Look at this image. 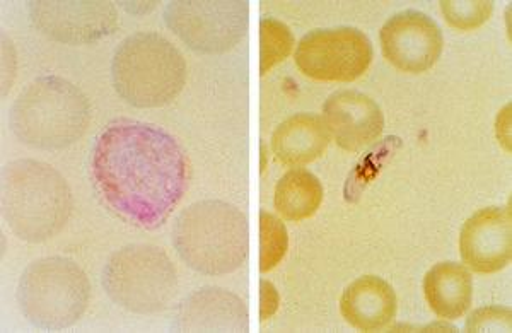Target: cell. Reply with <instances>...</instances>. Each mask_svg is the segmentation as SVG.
<instances>
[{"mask_svg": "<svg viewBox=\"0 0 512 333\" xmlns=\"http://www.w3.org/2000/svg\"><path fill=\"white\" fill-rule=\"evenodd\" d=\"M384 59L398 71L422 74L443 53V31L434 19L414 9L391 16L379 31Z\"/></svg>", "mask_w": 512, "mask_h": 333, "instance_id": "obj_11", "label": "cell"}, {"mask_svg": "<svg viewBox=\"0 0 512 333\" xmlns=\"http://www.w3.org/2000/svg\"><path fill=\"white\" fill-rule=\"evenodd\" d=\"M262 171H265V166H267V147H265V144H262Z\"/></svg>", "mask_w": 512, "mask_h": 333, "instance_id": "obj_25", "label": "cell"}, {"mask_svg": "<svg viewBox=\"0 0 512 333\" xmlns=\"http://www.w3.org/2000/svg\"><path fill=\"white\" fill-rule=\"evenodd\" d=\"M88 96L59 76H41L21 91L9 111V129L40 151H62L76 144L91 123Z\"/></svg>", "mask_w": 512, "mask_h": 333, "instance_id": "obj_3", "label": "cell"}, {"mask_svg": "<svg viewBox=\"0 0 512 333\" xmlns=\"http://www.w3.org/2000/svg\"><path fill=\"white\" fill-rule=\"evenodd\" d=\"M164 23L193 52L216 55L233 50L248 30L246 0H173Z\"/></svg>", "mask_w": 512, "mask_h": 333, "instance_id": "obj_8", "label": "cell"}, {"mask_svg": "<svg viewBox=\"0 0 512 333\" xmlns=\"http://www.w3.org/2000/svg\"><path fill=\"white\" fill-rule=\"evenodd\" d=\"M72 209L69 183L50 164L18 159L2 168V216L19 240H52L69 222Z\"/></svg>", "mask_w": 512, "mask_h": 333, "instance_id": "obj_2", "label": "cell"}, {"mask_svg": "<svg viewBox=\"0 0 512 333\" xmlns=\"http://www.w3.org/2000/svg\"><path fill=\"white\" fill-rule=\"evenodd\" d=\"M402 147V139L396 135H390L378 144H374L359 159V163L355 164L354 170L350 171L347 176L344 187L345 202H349V204L359 202L364 190L378 178L379 173L390 164L391 159L395 158L396 152L400 151Z\"/></svg>", "mask_w": 512, "mask_h": 333, "instance_id": "obj_19", "label": "cell"}, {"mask_svg": "<svg viewBox=\"0 0 512 333\" xmlns=\"http://www.w3.org/2000/svg\"><path fill=\"white\" fill-rule=\"evenodd\" d=\"M323 185L311 171L291 170L275 187V209L286 221H304L315 216L323 202Z\"/></svg>", "mask_w": 512, "mask_h": 333, "instance_id": "obj_18", "label": "cell"}, {"mask_svg": "<svg viewBox=\"0 0 512 333\" xmlns=\"http://www.w3.org/2000/svg\"><path fill=\"white\" fill-rule=\"evenodd\" d=\"M111 81L118 96L135 108H161L178 98L187 84V62L158 33H135L115 50Z\"/></svg>", "mask_w": 512, "mask_h": 333, "instance_id": "obj_5", "label": "cell"}, {"mask_svg": "<svg viewBox=\"0 0 512 333\" xmlns=\"http://www.w3.org/2000/svg\"><path fill=\"white\" fill-rule=\"evenodd\" d=\"M373 59L371 40L350 26L311 31L297 43V69L315 81H355L366 74Z\"/></svg>", "mask_w": 512, "mask_h": 333, "instance_id": "obj_9", "label": "cell"}, {"mask_svg": "<svg viewBox=\"0 0 512 333\" xmlns=\"http://www.w3.org/2000/svg\"><path fill=\"white\" fill-rule=\"evenodd\" d=\"M323 122L338 147L357 152L383 134L384 115L376 101L359 91H337L323 105Z\"/></svg>", "mask_w": 512, "mask_h": 333, "instance_id": "obj_13", "label": "cell"}, {"mask_svg": "<svg viewBox=\"0 0 512 333\" xmlns=\"http://www.w3.org/2000/svg\"><path fill=\"white\" fill-rule=\"evenodd\" d=\"M171 328L176 332H248V308L226 289L204 287L181 301Z\"/></svg>", "mask_w": 512, "mask_h": 333, "instance_id": "obj_14", "label": "cell"}, {"mask_svg": "<svg viewBox=\"0 0 512 333\" xmlns=\"http://www.w3.org/2000/svg\"><path fill=\"white\" fill-rule=\"evenodd\" d=\"M460 253L478 274L506 269L512 257L511 209L485 207L475 212L461 228Z\"/></svg>", "mask_w": 512, "mask_h": 333, "instance_id": "obj_12", "label": "cell"}, {"mask_svg": "<svg viewBox=\"0 0 512 333\" xmlns=\"http://www.w3.org/2000/svg\"><path fill=\"white\" fill-rule=\"evenodd\" d=\"M91 173L111 212L139 228L158 229L187 192L190 163L166 130L120 118L98 135Z\"/></svg>", "mask_w": 512, "mask_h": 333, "instance_id": "obj_1", "label": "cell"}, {"mask_svg": "<svg viewBox=\"0 0 512 333\" xmlns=\"http://www.w3.org/2000/svg\"><path fill=\"white\" fill-rule=\"evenodd\" d=\"M280 296L272 282H260V320L267 322L279 310Z\"/></svg>", "mask_w": 512, "mask_h": 333, "instance_id": "obj_24", "label": "cell"}, {"mask_svg": "<svg viewBox=\"0 0 512 333\" xmlns=\"http://www.w3.org/2000/svg\"><path fill=\"white\" fill-rule=\"evenodd\" d=\"M101 286L123 310L154 315L166 310L175 299L178 275L163 248L135 243L123 246L106 260Z\"/></svg>", "mask_w": 512, "mask_h": 333, "instance_id": "obj_7", "label": "cell"}, {"mask_svg": "<svg viewBox=\"0 0 512 333\" xmlns=\"http://www.w3.org/2000/svg\"><path fill=\"white\" fill-rule=\"evenodd\" d=\"M396 308L395 289L378 275L355 279L345 287L340 299V313L345 322L362 332H374L390 325L395 320Z\"/></svg>", "mask_w": 512, "mask_h": 333, "instance_id": "obj_15", "label": "cell"}, {"mask_svg": "<svg viewBox=\"0 0 512 333\" xmlns=\"http://www.w3.org/2000/svg\"><path fill=\"white\" fill-rule=\"evenodd\" d=\"M19 310L40 330L59 332L88 310L91 284L79 263L65 257L38 258L19 277Z\"/></svg>", "mask_w": 512, "mask_h": 333, "instance_id": "obj_6", "label": "cell"}, {"mask_svg": "<svg viewBox=\"0 0 512 333\" xmlns=\"http://www.w3.org/2000/svg\"><path fill=\"white\" fill-rule=\"evenodd\" d=\"M36 30L65 45H88L115 33L118 14L106 0H30Z\"/></svg>", "mask_w": 512, "mask_h": 333, "instance_id": "obj_10", "label": "cell"}, {"mask_svg": "<svg viewBox=\"0 0 512 333\" xmlns=\"http://www.w3.org/2000/svg\"><path fill=\"white\" fill-rule=\"evenodd\" d=\"M330 144V132L323 118L297 113L280 123L272 135V151L280 163L304 166L320 158Z\"/></svg>", "mask_w": 512, "mask_h": 333, "instance_id": "obj_16", "label": "cell"}, {"mask_svg": "<svg viewBox=\"0 0 512 333\" xmlns=\"http://www.w3.org/2000/svg\"><path fill=\"white\" fill-rule=\"evenodd\" d=\"M289 250V234L284 222L270 212H260V270L275 269Z\"/></svg>", "mask_w": 512, "mask_h": 333, "instance_id": "obj_21", "label": "cell"}, {"mask_svg": "<svg viewBox=\"0 0 512 333\" xmlns=\"http://www.w3.org/2000/svg\"><path fill=\"white\" fill-rule=\"evenodd\" d=\"M296 45L287 24L274 18L260 21V72L265 76L275 65L284 62Z\"/></svg>", "mask_w": 512, "mask_h": 333, "instance_id": "obj_20", "label": "cell"}, {"mask_svg": "<svg viewBox=\"0 0 512 333\" xmlns=\"http://www.w3.org/2000/svg\"><path fill=\"white\" fill-rule=\"evenodd\" d=\"M465 328L466 332H511V310L502 306L480 308L468 316Z\"/></svg>", "mask_w": 512, "mask_h": 333, "instance_id": "obj_23", "label": "cell"}, {"mask_svg": "<svg viewBox=\"0 0 512 333\" xmlns=\"http://www.w3.org/2000/svg\"><path fill=\"white\" fill-rule=\"evenodd\" d=\"M441 11L444 19L453 28L461 31H472L489 21L494 11V2L490 0H470V2H454L441 0Z\"/></svg>", "mask_w": 512, "mask_h": 333, "instance_id": "obj_22", "label": "cell"}, {"mask_svg": "<svg viewBox=\"0 0 512 333\" xmlns=\"http://www.w3.org/2000/svg\"><path fill=\"white\" fill-rule=\"evenodd\" d=\"M424 294L437 318L448 322L458 320L472 304V274L458 262L436 263L425 274Z\"/></svg>", "mask_w": 512, "mask_h": 333, "instance_id": "obj_17", "label": "cell"}, {"mask_svg": "<svg viewBox=\"0 0 512 333\" xmlns=\"http://www.w3.org/2000/svg\"><path fill=\"white\" fill-rule=\"evenodd\" d=\"M173 245L198 274H231L248 258V219L236 205L222 200L195 202L176 217Z\"/></svg>", "mask_w": 512, "mask_h": 333, "instance_id": "obj_4", "label": "cell"}]
</instances>
